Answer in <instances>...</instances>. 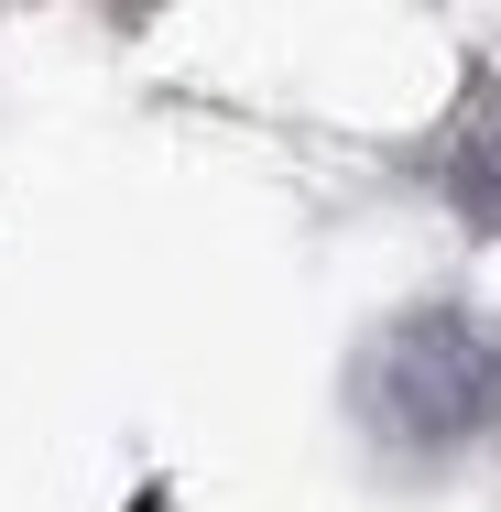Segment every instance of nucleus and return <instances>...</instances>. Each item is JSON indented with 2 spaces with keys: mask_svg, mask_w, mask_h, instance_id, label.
<instances>
[{
  "mask_svg": "<svg viewBox=\"0 0 501 512\" xmlns=\"http://www.w3.org/2000/svg\"><path fill=\"white\" fill-rule=\"evenodd\" d=\"M360 404L382 414V436L403 447H469L501 436V327L469 306H414L403 327H382Z\"/></svg>",
  "mask_w": 501,
  "mask_h": 512,
  "instance_id": "f257e3e1",
  "label": "nucleus"
},
{
  "mask_svg": "<svg viewBox=\"0 0 501 512\" xmlns=\"http://www.w3.org/2000/svg\"><path fill=\"white\" fill-rule=\"evenodd\" d=\"M447 197L469 207V218H491L501 229V88L469 99V120L447 131Z\"/></svg>",
  "mask_w": 501,
  "mask_h": 512,
  "instance_id": "f03ea898",
  "label": "nucleus"
}]
</instances>
